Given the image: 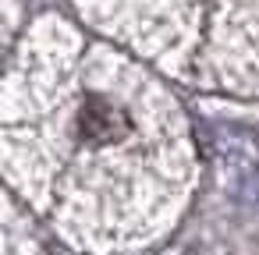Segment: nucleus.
I'll return each mask as SVG.
<instances>
[{
	"label": "nucleus",
	"instance_id": "nucleus-1",
	"mask_svg": "<svg viewBox=\"0 0 259 255\" xmlns=\"http://www.w3.org/2000/svg\"><path fill=\"white\" fill-rule=\"evenodd\" d=\"M78 131L89 145H110V142H121L132 131V121L114 103H107L100 96H85L82 114H78Z\"/></svg>",
	"mask_w": 259,
	"mask_h": 255
}]
</instances>
